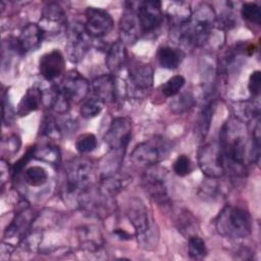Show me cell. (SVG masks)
<instances>
[{
  "label": "cell",
  "mask_w": 261,
  "mask_h": 261,
  "mask_svg": "<svg viewBox=\"0 0 261 261\" xmlns=\"http://www.w3.org/2000/svg\"><path fill=\"white\" fill-rule=\"evenodd\" d=\"M218 145L224 170L228 169L236 176H244L247 164L253 162L251 140L245 124L236 118L224 122L219 133Z\"/></svg>",
  "instance_id": "1"
},
{
  "label": "cell",
  "mask_w": 261,
  "mask_h": 261,
  "mask_svg": "<svg viewBox=\"0 0 261 261\" xmlns=\"http://www.w3.org/2000/svg\"><path fill=\"white\" fill-rule=\"evenodd\" d=\"M216 14L210 4L199 5L191 19L182 27L172 30L177 44L190 48L203 46L209 39L211 30L215 23Z\"/></svg>",
  "instance_id": "2"
},
{
  "label": "cell",
  "mask_w": 261,
  "mask_h": 261,
  "mask_svg": "<svg viewBox=\"0 0 261 261\" xmlns=\"http://www.w3.org/2000/svg\"><path fill=\"white\" fill-rule=\"evenodd\" d=\"M96 176L94 163L87 158H75L65 168L63 196L74 205H80L84 196L92 189Z\"/></svg>",
  "instance_id": "3"
},
{
  "label": "cell",
  "mask_w": 261,
  "mask_h": 261,
  "mask_svg": "<svg viewBox=\"0 0 261 261\" xmlns=\"http://www.w3.org/2000/svg\"><path fill=\"white\" fill-rule=\"evenodd\" d=\"M125 214L135 228L140 247L146 250L156 247L159 240V230L145 203L139 198H133L127 204Z\"/></svg>",
  "instance_id": "4"
},
{
  "label": "cell",
  "mask_w": 261,
  "mask_h": 261,
  "mask_svg": "<svg viewBox=\"0 0 261 261\" xmlns=\"http://www.w3.org/2000/svg\"><path fill=\"white\" fill-rule=\"evenodd\" d=\"M217 232L228 239H244L252 232V218L244 208L226 205L214 219Z\"/></svg>",
  "instance_id": "5"
},
{
  "label": "cell",
  "mask_w": 261,
  "mask_h": 261,
  "mask_svg": "<svg viewBox=\"0 0 261 261\" xmlns=\"http://www.w3.org/2000/svg\"><path fill=\"white\" fill-rule=\"evenodd\" d=\"M172 149L171 143L163 137H155L138 144L129 155L134 165L148 168L158 164Z\"/></svg>",
  "instance_id": "6"
},
{
  "label": "cell",
  "mask_w": 261,
  "mask_h": 261,
  "mask_svg": "<svg viewBox=\"0 0 261 261\" xmlns=\"http://www.w3.org/2000/svg\"><path fill=\"white\" fill-rule=\"evenodd\" d=\"M167 175V170L156 164L146 168L142 176L144 190L157 204L163 205L169 202Z\"/></svg>",
  "instance_id": "7"
},
{
  "label": "cell",
  "mask_w": 261,
  "mask_h": 261,
  "mask_svg": "<svg viewBox=\"0 0 261 261\" xmlns=\"http://www.w3.org/2000/svg\"><path fill=\"white\" fill-rule=\"evenodd\" d=\"M91 47L90 36L85 29V24L75 21L67 29L66 55L68 59L77 63L84 59Z\"/></svg>",
  "instance_id": "8"
},
{
  "label": "cell",
  "mask_w": 261,
  "mask_h": 261,
  "mask_svg": "<svg viewBox=\"0 0 261 261\" xmlns=\"http://www.w3.org/2000/svg\"><path fill=\"white\" fill-rule=\"evenodd\" d=\"M198 164L202 172L211 178H219L225 172L218 142L203 145L198 151Z\"/></svg>",
  "instance_id": "9"
},
{
  "label": "cell",
  "mask_w": 261,
  "mask_h": 261,
  "mask_svg": "<svg viewBox=\"0 0 261 261\" xmlns=\"http://www.w3.org/2000/svg\"><path fill=\"white\" fill-rule=\"evenodd\" d=\"M154 74L150 64L136 62L129 66L126 90L133 97H142L146 95L153 87Z\"/></svg>",
  "instance_id": "10"
},
{
  "label": "cell",
  "mask_w": 261,
  "mask_h": 261,
  "mask_svg": "<svg viewBox=\"0 0 261 261\" xmlns=\"http://www.w3.org/2000/svg\"><path fill=\"white\" fill-rule=\"evenodd\" d=\"M38 24L45 36L61 34L67 28L66 15L63 8L56 2L46 3L42 9V15Z\"/></svg>",
  "instance_id": "11"
},
{
  "label": "cell",
  "mask_w": 261,
  "mask_h": 261,
  "mask_svg": "<svg viewBox=\"0 0 261 261\" xmlns=\"http://www.w3.org/2000/svg\"><path fill=\"white\" fill-rule=\"evenodd\" d=\"M85 29L90 37L103 38L113 29L114 21L112 16L102 8L88 7L86 9Z\"/></svg>",
  "instance_id": "12"
},
{
  "label": "cell",
  "mask_w": 261,
  "mask_h": 261,
  "mask_svg": "<svg viewBox=\"0 0 261 261\" xmlns=\"http://www.w3.org/2000/svg\"><path fill=\"white\" fill-rule=\"evenodd\" d=\"M132 120L128 117L114 118L104 135V141L109 149L126 150L132 138Z\"/></svg>",
  "instance_id": "13"
},
{
  "label": "cell",
  "mask_w": 261,
  "mask_h": 261,
  "mask_svg": "<svg viewBox=\"0 0 261 261\" xmlns=\"http://www.w3.org/2000/svg\"><path fill=\"white\" fill-rule=\"evenodd\" d=\"M137 14L142 33L149 34L156 31L163 21L161 2L158 0H146L138 4Z\"/></svg>",
  "instance_id": "14"
},
{
  "label": "cell",
  "mask_w": 261,
  "mask_h": 261,
  "mask_svg": "<svg viewBox=\"0 0 261 261\" xmlns=\"http://www.w3.org/2000/svg\"><path fill=\"white\" fill-rule=\"evenodd\" d=\"M90 84L88 80L76 70H70L63 79L59 91L70 101V103H79L88 96L90 92Z\"/></svg>",
  "instance_id": "15"
},
{
  "label": "cell",
  "mask_w": 261,
  "mask_h": 261,
  "mask_svg": "<svg viewBox=\"0 0 261 261\" xmlns=\"http://www.w3.org/2000/svg\"><path fill=\"white\" fill-rule=\"evenodd\" d=\"M127 4L128 6L124 8L119 20V41L124 45H133L140 39L143 33L137 14V8L133 7V3Z\"/></svg>",
  "instance_id": "16"
},
{
  "label": "cell",
  "mask_w": 261,
  "mask_h": 261,
  "mask_svg": "<svg viewBox=\"0 0 261 261\" xmlns=\"http://www.w3.org/2000/svg\"><path fill=\"white\" fill-rule=\"evenodd\" d=\"M65 70V60L63 54L54 49L41 56L39 59L40 74L46 81H54L58 79Z\"/></svg>",
  "instance_id": "17"
},
{
  "label": "cell",
  "mask_w": 261,
  "mask_h": 261,
  "mask_svg": "<svg viewBox=\"0 0 261 261\" xmlns=\"http://www.w3.org/2000/svg\"><path fill=\"white\" fill-rule=\"evenodd\" d=\"M44 38L45 35L38 23H28L20 31L18 37L15 39V43L19 53L25 54L37 50L41 46Z\"/></svg>",
  "instance_id": "18"
},
{
  "label": "cell",
  "mask_w": 261,
  "mask_h": 261,
  "mask_svg": "<svg viewBox=\"0 0 261 261\" xmlns=\"http://www.w3.org/2000/svg\"><path fill=\"white\" fill-rule=\"evenodd\" d=\"M133 178L125 173L117 172L115 174L101 177L99 181L98 193L109 200H112L116 195L123 191L130 182Z\"/></svg>",
  "instance_id": "19"
},
{
  "label": "cell",
  "mask_w": 261,
  "mask_h": 261,
  "mask_svg": "<svg viewBox=\"0 0 261 261\" xmlns=\"http://www.w3.org/2000/svg\"><path fill=\"white\" fill-rule=\"evenodd\" d=\"M34 217L29 211L28 208H22L19 212H17L14 218L11 220L9 225L6 227L4 231L5 239H13L18 238L19 242L27 234V232L32 228L34 224Z\"/></svg>",
  "instance_id": "20"
},
{
  "label": "cell",
  "mask_w": 261,
  "mask_h": 261,
  "mask_svg": "<svg viewBox=\"0 0 261 261\" xmlns=\"http://www.w3.org/2000/svg\"><path fill=\"white\" fill-rule=\"evenodd\" d=\"M76 234L81 247L86 251L97 252L104 244V239L100 229L93 224L77 227Z\"/></svg>",
  "instance_id": "21"
},
{
  "label": "cell",
  "mask_w": 261,
  "mask_h": 261,
  "mask_svg": "<svg viewBox=\"0 0 261 261\" xmlns=\"http://www.w3.org/2000/svg\"><path fill=\"white\" fill-rule=\"evenodd\" d=\"M91 88L93 91V96L99 98L104 103L112 102L116 99L117 88L115 80L112 75L102 74L95 77L92 81Z\"/></svg>",
  "instance_id": "22"
},
{
  "label": "cell",
  "mask_w": 261,
  "mask_h": 261,
  "mask_svg": "<svg viewBox=\"0 0 261 261\" xmlns=\"http://www.w3.org/2000/svg\"><path fill=\"white\" fill-rule=\"evenodd\" d=\"M126 60H127V53H126L125 45L119 40L114 42L109 47L106 54V58H105V64L108 70L112 74L118 73L126 64Z\"/></svg>",
  "instance_id": "23"
},
{
  "label": "cell",
  "mask_w": 261,
  "mask_h": 261,
  "mask_svg": "<svg viewBox=\"0 0 261 261\" xmlns=\"http://www.w3.org/2000/svg\"><path fill=\"white\" fill-rule=\"evenodd\" d=\"M43 103V92L41 88L33 86L27 90L25 94L20 99L17 105L16 114L18 116H27L31 112L38 110Z\"/></svg>",
  "instance_id": "24"
},
{
  "label": "cell",
  "mask_w": 261,
  "mask_h": 261,
  "mask_svg": "<svg viewBox=\"0 0 261 261\" xmlns=\"http://www.w3.org/2000/svg\"><path fill=\"white\" fill-rule=\"evenodd\" d=\"M192 13L190 4L185 1L171 2L166 10V16L172 30L185 25L191 19Z\"/></svg>",
  "instance_id": "25"
},
{
  "label": "cell",
  "mask_w": 261,
  "mask_h": 261,
  "mask_svg": "<svg viewBox=\"0 0 261 261\" xmlns=\"http://www.w3.org/2000/svg\"><path fill=\"white\" fill-rule=\"evenodd\" d=\"M125 149H110L101 160L99 165L100 178L115 174L120 171V167L125 154Z\"/></svg>",
  "instance_id": "26"
},
{
  "label": "cell",
  "mask_w": 261,
  "mask_h": 261,
  "mask_svg": "<svg viewBox=\"0 0 261 261\" xmlns=\"http://www.w3.org/2000/svg\"><path fill=\"white\" fill-rule=\"evenodd\" d=\"M231 109L234 114V118L243 123L259 118L260 106L255 100L234 102L231 105Z\"/></svg>",
  "instance_id": "27"
},
{
  "label": "cell",
  "mask_w": 261,
  "mask_h": 261,
  "mask_svg": "<svg viewBox=\"0 0 261 261\" xmlns=\"http://www.w3.org/2000/svg\"><path fill=\"white\" fill-rule=\"evenodd\" d=\"M156 57L161 67L166 69H175L178 67L185 57L182 50L170 46H161L158 48Z\"/></svg>",
  "instance_id": "28"
},
{
  "label": "cell",
  "mask_w": 261,
  "mask_h": 261,
  "mask_svg": "<svg viewBox=\"0 0 261 261\" xmlns=\"http://www.w3.org/2000/svg\"><path fill=\"white\" fill-rule=\"evenodd\" d=\"M35 158L51 165H57L60 162L61 154L57 146L53 144H45L40 147L36 146Z\"/></svg>",
  "instance_id": "29"
},
{
  "label": "cell",
  "mask_w": 261,
  "mask_h": 261,
  "mask_svg": "<svg viewBox=\"0 0 261 261\" xmlns=\"http://www.w3.org/2000/svg\"><path fill=\"white\" fill-rule=\"evenodd\" d=\"M215 108H216V103L214 100H211L207 105H205L202 112L200 113V116L198 118V123H197V134L201 139L205 138L209 132Z\"/></svg>",
  "instance_id": "30"
},
{
  "label": "cell",
  "mask_w": 261,
  "mask_h": 261,
  "mask_svg": "<svg viewBox=\"0 0 261 261\" xmlns=\"http://www.w3.org/2000/svg\"><path fill=\"white\" fill-rule=\"evenodd\" d=\"M24 181L32 187H41L48 180V173L42 166L35 165L27 168L23 173Z\"/></svg>",
  "instance_id": "31"
},
{
  "label": "cell",
  "mask_w": 261,
  "mask_h": 261,
  "mask_svg": "<svg viewBox=\"0 0 261 261\" xmlns=\"http://www.w3.org/2000/svg\"><path fill=\"white\" fill-rule=\"evenodd\" d=\"M104 102L99 98L92 96L89 99L85 100L80 108V113L84 118L90 119L99 115L104 107Z\"/></svg>",
  "instance_id": "32"
},
{
  "label": "cell",
  "mask_w": 261,
  "mask_h": 261,
  "mask_svg": "<svg viewBox=\"0 0 261 261\" xmlns=\"http://www.w3.org/2000/svg\"><path fill=\"white\" fill-rule=\"evenodd\" d=\"M188 252H189V256L192 259L201 260L207 256L208 250H207L204 240L202 238L198 237L197 234H195V236H192L189 238Z\"/></svg>",
  "instance_id": "33"
},
{
  "label": "cell",
  "mask_w": 261,
  "mask_h": 261,
  "mask_svg": "<svg viewBox=\"0 0 261 261\" xmlns=\"http://www.w3.org/2000/svg\"><path fill=\"white\" fill-rule=\"evenodd\" d=\"M185 83H186V80L182 75H180V74L173 75L162 85L161 92L167 98L174 97L179 93V91L184 87Z\"/></svg>",
  "instance_id": "34"
},
{
  "label": "cell",
  "mask_w": 261,
  "mask_h": 261,
  "mask_svg": "<svg viewBox=\"0 0 261 261\" xmlns=\"http://www.w3.org/2000/svg\"><path fill=\"white\" fill-rule=\"evenodd\" d=\"M177 227L182 236L186 238H190L196 234V219L195 217L189 213L184 212L179 215L177 219Z\"/></svg>",
  "instance_id": "35"
},
{
  "label": "cell",
  "mask_w": 261,
  "mask_h": 261,
  "mask_svg": "<svg viewBox=\"0 0 261 261\" xmlns=\"http://www.w3.org/2000/svg\"><path fill=\"white\" fill-rule=\"evenodd\" d=\"M97 147V138L91 133H85L77 137L75 149L80 154H87L94 151Z\"/></svg>",
  "instance_id": "36"
},
{
  "label": "cell",
  "mask_w": 261,
  "mask_h": 261,
  "mask_svg": "<svg viewBox=\"0 0 261 261\" xmlns=\"http://www.w3.org/2000/svg\"><path fill=\"white\" fill-rule=\"evenodd\" d=\"M241 14L244 19H246L252 23L260 24L261 9H260L259 5H257L256 3H254V2L243 3V5L241 7Z\"/></svg>",
  "instance_id": "37"
},
{
  "label": "cell",
  "mask_w": 261,
  "mask_h": 261,
  "mask_svg": "<svg viewBox=\"0 0 261 261\" xmlns=\"http://www.w3.org/2000/svg\"><path fill=\"white\" fill-rule=\"evenodd\" d=\"M41 129H42V134L50 139H59L61 138V135H62L60 125L51 116H48L43 120Z\"/></svg>",
  "instance_id": "38"
},
{
  "label": "cell",
  "mask_w": 261,
  "mask_h": 261,
  "mask_svg": "<svg viewBox=\"0 0 261 261\" xmlns=\"http://www.w3.org/2000/svg\"><path fill=\"white\" fill-rule=\"evenodd\" d=\"M193 170L192 161L189 156L182 154L179 155L173 162V171L178 176H186Z\"/></svg>",
  "instance_id": "39"
},
{
  "label": "cell",
  "mask_w": 261,
  "mask_h": 261,
  "mask_svg": "<svg viewBox=\"0 0 261 261\" xmlns=\"http://www.w3.org/2000/svg\"><path fill=\"white\" fill-rule=\"evenodd\" d=\"M194 104V98L190 93H185L179 95L172 104H170V107L174 113H181L187 110H189Z\"/></svg>",
  "instance_id": "40"
},
{
  "label": "cell",
  "mask_w": 261,
  "mask_h": 261,
  "mask_svg": "<svg viewBox=\"0 0 261 261\" xmlns=\"http://www.w3.org/2000/svg\"><path fill=\"white\" fill-rule=\"evenodd\" d=\"M20 145H21V141L17 135H11L6 139L3 138L1 142L3 153L9 156H13L14 154H16L20 148Z\"/></svg>",
  "instance_id": "41"
},
{
  "label": "cell",
  "mask_w": 261,
  "mask_h": 261,
  "mask_svg": "<svg viewBox=\"0 0 261 261\" xmlns=\"http://www.w3.org/2000/svg\"><path fill=\"white\" fill-rule=\"evenodd\" d=\"M35 152H36V145L31 146L27 150V152L15 162V164L12 166V169H11L13 178L15 176H17L23 170V168L27 166V164L31 161V159H33L35 157Z\"/></svg>",
  "instance_id": "42"
},
{
  "label": "cell",
  "mask_w": 261,
  "mask_h": 261,
  "mask_svg": "<svg viewBox=\"0 0 261 261\" xmlns=\"http://www.w3.org/2000/svg\"><path fill=\"white\" fill-rule=\"evenodd\" d=\"M217 178H211L208 177V180L203 181L202 186L200 187V196L203 199H206L207 197L209 198H215L217 197L218 193H219V186L216 181Z\"/></svg>",
  "instance_id": "43"
},
{
  "label": "cell",
  "mask_w": 261,
  "mask_h": 261,
  "mask_svg": "<svg viewBox=\"0 0 261 261\" xmlns=\"http://www.w3.org/2000/svg\"><path fill=\"white\" fill-rule=\"evenodd\" d=\"M15 116V112L13 107L10 104L9 98L7 93L3 94V98H2V119L4 122V125H9L13 122Z\"/></svg>",
  "instance_id": "44"
},
{
  "label": "cell",
  "mask_w": 261,
  "mask_h": 261,
  "mask_svg": "<svg viewBox=\"0 0 261 261\" xmlns=\"http://www.w3.org/2000/svg\"><path fill=\"white\" fill-rule=\"evenodd\" d=\"M260 88H261V72L260 70L253 71L248 81V89L250 94L256 98L260 94Z\"/></svg>",
  "instance_id": "45"
},
{
  "label": "cell",
  "mask_w": 261,
  "mask_h": 261,
  "mask_svg": "<svg viewBox=\"0 0 261 261\" xmlns=\"http://www.w3.org/2000/svg\"><path fill=\"white\" fill-rule=\"evenodd\" d=\"M9 166L7 164V161L2 158L0 160V182H1V188L3 189L6 180L8 179V175H9Z\"/></svg>",
  "instance_id": "46"
},
{
  "label": "cell",
  "mask_w": 261,
  "mask_h": 261,
  "mask_svg": "<svg viewBox=\"0 0 261 261\" xmlns=\"http://www.w3.org/2000/svg\"><path fill=\"white\" fill-rule=\"evenodd\" d=\"M113 234L115 236V238H117V239H119V240H122V241L132 239V236H130L127 231H125V230H123V229H120V228L115 229V230L113 231Z\"/></svg>",
  "instance_id": "47"
}]
</instances>
